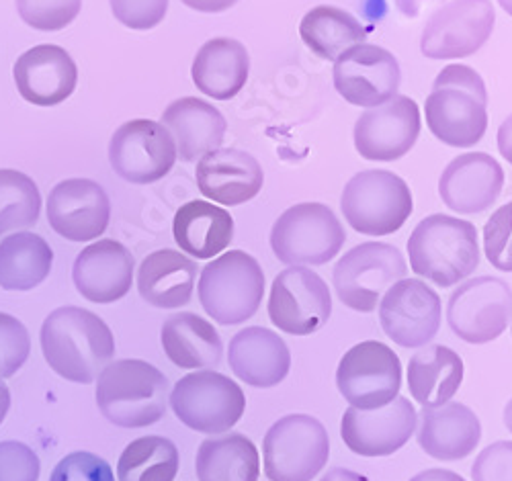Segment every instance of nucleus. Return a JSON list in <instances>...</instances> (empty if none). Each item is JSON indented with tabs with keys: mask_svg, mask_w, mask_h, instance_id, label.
<instances>
[{
	"mask_svg": "<svg viewBox=\"0 0 512 481\" xmlns=\"http://www.w3.org/2000/svg\"><path fill=\"white\" fill-rule=\"evenodd\" d=\"M396 3V9L408 17V19H416L420 15V9L422 5L426 3V0H394Z\"/></svg>",
	"mask_w": 512,
	"mask_h": 481,
	"instance_id": "3c124183",
	"label": "nucleus"
},
{
	"mask_svg": "<svg viewBox=\"0 0 512 481\" xmlns=\"http://www.w3.org/2000/svg\"><path fill=\"white\" fill-rule=\"evenodd\" d=\"M496 3L508 17H512V0H496Z\"/></svg>",
	"mask_w": 512,
	"mask_h": 481,
	"instance_id": "5fc2aeb1",
	"label": "nucleus"
},
{
	"mask_svg": "<svg viewBox=\"0 0 512 481\" xmlns=\"http://www.w3.org/2000/svg\"><path fill=\"white\" fill-rule=\"evenodd\" d=\"M39 342L50 369L80 385L93 383L115 357L111 328L97 314L76 305L54 310L41 324Z\"/></svg>",
	"mask_w": 512,
	"mask_h": 481,
	"instance_id": "f257e3e1",
	"label": "nucleus"
},
{
	"mask_svg": "<svg viewBox=\"0 0 512 481\" xmlns=\"http://www.w3.org/2000/svg\"><path fill=\"white\" fill-rule=\"evenodd\" d=\"M410 481H465V477L449 469H426L416 473Z\"/></svg>",
	"mask_w": 512,
	"mask_h": 481,
	"instance_id": "09e8293b",
	"label": "nucleus"
},
{
	"mask_svg": "<svg viewBox=\"0 0 512 481\" xmlns=\"http://www.w3.org/2000/svg\"><path fill=\"white\" fill-rule=\"evenodd\" d=\"M474 481H512V441L488 445L472 465Z\"/></svg>",
	"mask_w": 512,
	"mask_h": 481,
	"instance_id": "c03bdc74",
	"label": "nucleus"
},
{
	"mask_svg": "<svg viewBox=\"0 0 512 481\" xmlns=\"http://www.w3.org/2000/svg\"><path fill=\"white\" fill-rule=\"evenodd\" d=\"M463 359L449 346L426 344L410 357L408 389L422 408L449 404L463 383Z\"/></svg>",
	"mask_w": 512,
	"mask_h": 481,
	"instance_id": "7c9ffc66",
	"label": "nucleus"
},
{
	"mask_svg": "<svg viewBox=\"0 0 512 481\" xmlns=\"http://www.w3.org/2000/svg\"><path fill=\"white\" fill-rule=\"evenodd\" d=\"M418 412L410 400L398 396L379 410L349 408L340 420V436L349 451L361 457H390L416 432Z\"/></svg>",
	"mask_w": 512,
	"mask_h": 481,
	"instance_id": "a211bd4d",
	"label": "nucleus"
},
{
	"mask_svg": "<svg viewBox=\"0 0 512 481\" xmlns=\"http://www.w3.org/2000/svg\"><path fill=\"white\" fill-rule=\"evenodd\" d=\"M228 363L232 373L246 385L269 389L289 375L291 353L277 332L263 326H248L230 340Z\"/></svg>",
	"mask_w": 512,
	"mask_h": 481,
	"instance_id": "b1692460",
	"label": "nucleus"
},
{
	"mask_svg": "<svg viewBox=\"0 0 512 481\" xmlns=\"http://www.w3.org/2000/svg\"><path fill=\"white\" fill-rule=\"evenodd\" d=\"M269 242L277 260L287 267H320L343 250L347 232L328 205L304 201L277 217Z\"/></svg>",
	"mask_w": 512,
	"mask_h": 481,
	"instance_id": "423d86ee",
	"label": "nucleus"
},
{
	"mask_svg": "<svg viewBox=\"0 0 512 481\" xmlns=\"http://www.w3.org/2000/svg\"><path fill=\"white\" fill-rule=\"evenodd\" d=\"M195 473L199 481H259V449L238 432L213 436L197 449Z\"/></svg>",
	"mask_w": 512,
	"mask_h": 481,
	"instance_id": "473e14b6",
	"label": "nucleus"
},
{
	"mask_svg": "<svg viewBox=\"0 0 512 481\" xmlns=\"http://www.w3.org/2000/svg\"><path fill=\"white\" fill-rule=\"evenodd\" d=\"M422 129L420 107L406 95L359 115L353 142L361 158L371 162H396L410 154Z\"/></svg>",
	"mask_w": 512,
	"mask_h": 481,
	"instance_id": "f3484780",
	"label": "nucleus"
},
{
	"mask_svg": "<svg viewBox=\"0 0 512 481\" xmlns=\"http://www.w3.org/2000/svg\"><path fill=\"white\" fill-rule=\"evenodd\" d=\"M54 267L52 246L37 234L15 232L0 242V289L31 291Z\"/></svg>",
	"mask_w": 512,
	"mask_h": 481,
	"instance_id": "72a5a7b5",
	"label": "nucleus"
},
{
	"mask_svg": "<svg viewBox=\"0 0 512 481\" xmlns=\"http://www.w3.org/2000/svg\"><path fill=\"white\" fill-rule=\"evenodd\" d=\"M41 213V195L27 174L0 168V236L31 228Z\"/></svg>",
	"mask_w": 512,
	"mask_h": 481,
	"instance_id": "e433bc0d",
	"label": "nucleus"
},
{
	"mask_svg": "<svg viewBox=\"0 0 512 481\" xmlns=\"http://www.w3.org/2000/svg\"><path fill=\"white\" fill-rule=\"evenodd\" d=\"M19 95L37 107H56L76 89L78 68L60 46H35L19 56L13 68Z\"/></svg>",
	"mask_w": 512,
	"mask_h": 481,
	"instance_id": "5701e85b",
	"label": "nucleus"
},
{
	"mask_svg": "<svg viewBox=\"0 0 512 481\" xmlns=\"http://www.w3.org/2000/svg\"><path fill=\"white\" fill-rule=\"evenodd\" d=\"M250 54L232 37H213L197 50L191 64V78L197 89L213 101L234 99L248 82Z\"/></svg>",
	"mask_w": 512,
	"mask_h": 481,
	"instance_id": "cd10ccee",
	"label": "nucleus"
},
{
	"mask_svg": "<svg viewBox=\"0 0 512 481\" xmlns=\"http://www.w3.org/2000/svg\"><path fill=\"white\" fill-rule=\"evenodd\" d=\"M9 408H11V391L7 383H3V379H0V424L5 422Z\"/></svg>",
	"mask_w": 512,
	"mask_h": 481,
	"instance_id": "603ef678",
	"label": "nucleus"
},
{
	"mask_svg": "<svg viewBox=\"0 0 512 481\" xmlns=\"http://www.w3.org/2000/svg\"><path fill=\"white\" fill-rule=\"evenodd\" d=\"M332 82L349 105L373 109L398 95L402 70L390 50L365 41L334 60Z\"/></svg>",
	"mask_w": 512,
	"mask_h": 481,
	"instance_id": "2eb2a0df",
	"label": "nucleus"
},
{
	"mask_svg": "<svg viewBox=\"0 0 512 481\" xmlns=\"http://www.w3.org/2000/svg\"><path fill=\"white\" fill-rule=\"evenodd\" d=\"M300 37L304 46L320 60L334 62L349 48L365 43L369 33L349 11L334 5H318L304 15L300 23Z\"/></svg>",
	"mask_w": 512,
	"mask_h": 481,
	"instance_id": "f704fd0d",
	"label": "nucleus"
},
{
	"mask_svg": "<svg viewBox=\"0 0 512 481\" xmlns=\"http://www.w3.org/2000/svg\"><path fill=\"white\" fill-rule=\"evenodd\" d=\"M404 254L388 242H363L338 258L332 285L338 301L359 314L379 308L381 297L398 281L406 279Z\"/></svg>",
	"mask_w": 512,
	"mask_h": 481,
	"instance_id": "0eeeda50",
	"label": "nucleus"
},
{
	"mask_svg": "<svg viewBox=\"0 0 512 481\" xmlns=\"http://www.w3.org/2000/svg\"><path fill=\"white\" fill-rule=\"evenodd\" d=\"M502 420H504V426L508 428V432H512V400H508V404L504 406Z\"/></svg>",
	"mask_w": 512,
	"mask_h": 481,
	"instance_id": "864d4df0",
	"label": "nucleus"
},
{
	"mask_svg": "<svg viewBox=\"0 0 512 481\" xmlns=\"http://www.w3.org/2000/svg\"><path fill=\"white\" fill-rule=\"evenodd\" d=\"M111 220V201L91 179H66L48 197V222L70 242H89L105 234Z\"/></svg>",
	"mask_w": 512,
	"mask_h": 481,
	"instance_id": "6ab92c4d",
	"label": "nucleus"
},
{
	"mask_svg": "<svg viewBox=\"0 0 512 481\" xmlns=\"http://www.w3.org/2000/svg\"><path fill=\"white\" fill-rule=\"evenodd\" d=\"M420 449L437 461H459L472 455L482 441V422L472 408L449 402L441 408H422L416 432Z\"/></svg>",
	"mask_w": 512,
	"mask_h": 481,
	"instance_id": "a878e982",
	"label": "nucleus"
},
{
	"mask_svg": "<svg viewBox=\"0 0 512 481\" xmlns=\"http://www.w3.org/2000/svg\"><path fill=\"white\" fill-rule=\"evenodd\" d=\"M109 5L123 27L136 31L158 27L168 13V0H109Z\"/></svg>",
	"mask_w": 512,
	"mask_h": 481,
	"instance_id": "79ce46f5",
	"label": "nucleus"
},
{
	"mask_svg": "<svg viewBox=\"0 0 512 481\" xmlns=\"http://www.w3.org/2000/svg\"><path fill=\"white\" fill-rule=\"evenodd\" d=\"M168 400L175 416L201 434L230 432L246 412L242 387L213 369L181 377Z\"/></svg>",
	"mask_w": 512,
	"mask_h": 481,
	"instance_id": "1a4fd4ad",
	"label": "nucleus"
},
{
	"mask_svg": "<svg viewBox=\"0 0 512 481\" xmlns=\"http://www.w3.org/2000/svg\"><path fill=\"white\" fill-rule=\"evenodd\" d=\"M109 162L119 179L150 185L173 170L177 146L162 123L132 119L115 129L109 142Z\"/></svg>",
	"mask_w": 512,
	"mask_h": 481,
	"instance_id": "ddd939ff",
	"label": "nucleus"
},
{
	"mask_svg": "<svg viewBox=\"0 0 512 481\" xmlns=\"http://www.w3.org/2000/svg\"><path fill=\"white\" fill-rule=\"evenodd\" d=\"M160 123L173 136L177 158L183 162H199L207 152L222 148L228 131L222 111L197 97H183L170 103Z\"/></svg>",
	"mask_w": 512,
	"mask_h": 481,
	"instance_id": "bb28decb",
	"label": "nucleus"
},
{
	"mask_svg": "<svg viewBox=\"0 0 512 481\" xmlns=\"http://www.w3.org/2000/svg\"><path fill=\"white\" fill-rule=\"evenodd\" d=\"M50 481H115L111 465L89 451H76L60 459Z\"/></svg>",
	"mask_w": 512,
	"mask_h": 481,
	"instance_id": "a19ab883",
	"label": "nucleus"
},
{
	"mask_svg": "<svg viewBox=\"0 0 512 481\" xmlns=\"http://www.w3.org/2000/svg\"><path fill=\"white\" fill-rule=\"evenodd\" d=\"M482 240L490 265L502 273H512V201L490 215Z\"/></svg>",
	"mask_w": 512,
	"mask_h": 481,
	"instance_id": "58836bf2",
	"label": "nucleus"
},
{
	"mask_svg": "<svg viewBox=\"0 0 512 481\" xmlns=\"http://www.w3.org/2000/svg\"><path fill=\"white\" fill-rule=\"evenodd\" d=\"M443 303L439 293L420 279H402L379 301L383 332L402 348H422L441 330Z\"/></svg>",
	"mask_w": 512,
	"mask_h": 481,
	"instance_id": "dca6fc26",
	"label": "nucleus"
},
{
	"mask_svg": "<svg viewBox=\"0 0 512 481\" xmlns=\"http://www.w3.org/2000/svg\"><path fill=\"white\" fill-rule=\"evenodd\" d=\"M173 234L183 252L197 260H209L230 248L234 217L216 203L189 201L175 213Z\"/></svg>",
	"mask_w": 512,
	"mask_h": 481,
	"instance_id": "2f4dec72",
	"label": "nucleus"
},
{
	"mask_svg": "<svg viewBox=\"0 0 512 481\" xmlns=\"http://www.w3.org/2000/svg\"><path fill=\"white\" fill-rule=\"evenodd\" d=\"M431 134L449 148H474L486 136L488 105L457 89H433L424 101Z\"/></svg>",
	"mask_w": 512,
	"mask_h": 481,
	"instance_id": "393cba45",
	"label": "nucleus"
},
{
	"mask_svg": "<svg viewBox=\"0 0 512 481\" xmlns=\"http://www.w3.org/2000/svg\"><path fill=\"white\" fill-rule=\"evenodd\" d=\"M478 228L455 215L433 213L408 238L410 269L439 287L463 283L480 267Z\"/></svg>",
	"mask_w": 512,
	"mask_h": 481,
	"instance_id": "f03ea898",
	"label": "nucleus"
},
{
	"mask_svg": "<svg viewBox=\"0 0 512 481\" xmlns=\"http://www.w3.org/2000/svg\"><path fill=\"white\" fill-rule=\"evenodd\" d=\"M17 13L37 31L66 29L80 13L82 0H15Z\"/></svg>",
	"mask_w": 512,
	"mask_h": 481,
	"instance_id": "4c0bfd02",
	"label": "nucleus"
},
{
	"mask_svg": "<svg viewBox=\"0 0 512 481\" xmlns=\"http://www.w3.org/2000/svg\"><path fill=\"white\" fill-rule=\"evenodd\" d=\"M41 461L37 453L19 441L0 443V481H39Z\"/></svg>",
	"mask_w": 512,
	"mask_h": 481,
	"instance_id": "37998d69",
	"label": "nucleus"
},
{
	"mask_svg": "<svg viewBox=\"0 0 512 481\" xmlns=\"http://www.w3.org/2000/svg\"><path fill=\"white\" fill-rule=\"evenodd\" d=\"M320 481H369V479L357 471H351L345 467H334Z\"/></svg>",
	"mask_w": 512,
	"mask_h": 481,
	"instance_id": "8fccbe9b",
	"label": "nucleus"
},
{
	"mask_svg": "<svg viewBox=\"0 0 512 481\" xmlns=\"http://www.w3.org/2000/svg\"><path fill=\"white\" fill-rule=\"evenodd\" d=\"M512 322V289L500 277L463 281L447 301V324L467 344H488Z\"/></svg>",
	"mask_w": 512,
	"mask_h": 481,
	"instance_id": "f8f14e48",
	"label": "nucleus"
},
{
	"mask_svg": "<svg viewBox=\"0 0 512 481\" xmlns=\"http://www.w3.org/2000/svg\"><path fill=\"white\" fill-rule=\"evenodd\" d=\"M340 211L361 236H392L404 228L414 211L408 183L392 170H361L340 195Z\"/></svg>",
	"mask_w": 512,
	"mask_h": 481,
	"instance_id": "39448f33",
	"label": "nucleus"
},
{
	"mask_svg": "<svg viewBox=\"0 0 512 481\" xmlns=\"http://www.w3.org/2000/svg\"><path fill=\"white\" fill-rule=\"evenodd\" d=\"M265 285L259 260L244 250H230L201 269L197 293L213 322L238 326L259 312Z\"/></svg>",
	"mask_w": 512,
	"mask_h": 481,
	"instance_id": "20e7f679",
	"label": "nucleus"
},
{
	"mask_svg": "<svg viewBox=\"0 0 512 481\" xmlns=\"http://www.w3.org/2000/svg\"><path fill=\"white\" fill-rule=\"evenodd\" d=\"M31 338L21 320L0 312V379L13 377L29 359Z\"/></svg>",
	"mask_w": 512,
	"mask_h": 481,
	"instance_id": "ea45409f",
	"label": "nucleus"
},
{
	"mask_svg": "<svg viewBox=\"0 0 512 481\" xmlns=\"http://www.w3.org/2000/svg\"><path fill=\"white\" fill-rule=\"evenodd\" d=\"M496 27L492 0H449L426 19L420 52L429 60H461L478 54Z\"/></svg>",
	"mask_w": 512,
	"mask_h": 481,
	"instance_id": "9b49d317",
	"label": "nucleus"
},
{
	"mask_svg": "<svg viewBox=\"0 0 512 481\" xmlns=\"http://www.w3.org/2000/svg\"><path fill=\"white\" fill-rule=\"evenodd\" d=\"M263 459L269 481H312L330 459L328 432L314 416L287 414L267 430Z\"/></svg>",
	"mask_w": 512,
	"mask_h": 481,
	"instance_id": "6e6552de",
	"label": "nucleus"
},
{
	"mask_svg": "<svg viewBox=\"0 0 512 481\" xmlns=\"http://www.w3.org/2000/svg\"><path fill=\"white\" fill-rule=\"evenodd\" d=\"M336 387L351 408L379 410L400 396L402 363L388 344L363 340L336 367Z\"/></svg>",
	"mask_w": 512,
	"mask_h": 481,
	"instance_id": "9d476101",
	"label": "nucleus"
},
{
	"mask_svg": "<svg viewBox=\"0 0 512 481\" xmlns=\"http://www.w3.org/2000/svg\"><path fill=\"white\" fill-rule=\"evenodd\" d=\"M136 258L121 242L99 240L84 248L72 267L76 291L93 303H115L134 285Z\"/></svg>",
	"mask_w": 512,
	"mask_h": 481,
	"instance_id": "412c9836",
	"label": "nucleus"
},
{
	"mask_svg": "<svg viewBox=\"0 0 512 481\" xmlns=\"http://www.w3.org/2000/svg\"><path fill=\"white\" fill-rule=\"evenodd\" d=\"M185 7L197 13H207V15H218L234 9L240 0H181Z\"/></svg>",
	"mask_w": 512,
	"mask_h": 481,
	"instance_id": "49530a36",
	"label": "nucleus"
},
{
	"mask_svg": "<svg viewBox=\"0 0 512 481\" xmlns=\"http://www.w3.org/2000/svg\"><path fill=\"white\" fill-rule=\"evenodd\" d=\"M197 269V262L183 252L173 248L156 250L142 260L138 269V291L154 308H183L193 297Z\"/></svg>",
	"mask_w": 512,
	"mask_h": 481,
	"instance_id": "c85d7f7f",
	"label": "nucleus"
},
{
	"mask_svg": "<svg viewBox=\"0 0 512 481\" xmlns=\"http://www.w3.org/2000/svg\"><path fill=\"white\" fill-rule=\"evenodd\" d=\"M504 189V170L486 152H465L453 158L439 179L441 201L459 215L490 209Z\"/></svg>",
	"mask_w": 512,
	"mask_h": 481,
	"instance_id": "aec40b11",
	"label": "nucleus"
},
{
	"mask_svg": "<svg viewBox=\"0 0 512 481\" xmlns=\"http://www.w3.org/2000/svg\"><path fill=\"white\" fill-rule=\"evenodd\" d=\"M433 89H457L476 97L480 103L488 105V89L480 72L465 64L445 66L433 80Z\"/></svg>",
	"mask_w": 512,
	"mask_h": 481,
	"instance_id": "a18cd8bd",
	"label": "nucleus"
},
{
	"mask_svg": "<svg viewBox=\"0 0 512 481\" xmlns=\"http://www.w3.org/2000/svg\"><path fill=\"white\" fill-rule=\"evenodd\" d=\"M496 144L500 156L512 166V113L500 123L498 134H496Z\"/></svg>",
	"mask_w": 512,
	"mask_h": 481,
	"instance_id": "de8ad7c7",
	"label": "nucleus"
},
{
	"mask_svg": "<svg viewBox=\"0 0 512 481\" xmlns=\"http://www.w3.org/2000/svg\"><path fill=\"white\" fill-rule=\"evenodd\" d=\"M195 179L201 195L209 201L238 207L263 191L265 170L259 160L244 150L218 148L197 162Z\"/></svg>",
	"mask_w": 512,
	"mask_h": 481,
	"instance_id": "4be33fe9",
	"label": "nucleus"
},
{
	"mask_svg": "<svg viewBox=\"0 0 512 481\" xmlns=\"http://www.w3.org/2000/svg\"><path fill=\"white\" fill-rule=\"evenodd\" d=\"M267 312L283 334L310 336L330 320L332 295L316 271L289 267L273 279Z\"/></svg>",
	"mask_w": 512,
	"mask_h": 481,
	"instance_id": "4468645a",
	"label": "nucleus"
},
{
	"mask_svg": "<svg viewBox=\"0 0 512 481\" xmlns=\"http://www.w3.org/2000/svg\"><path fill=\"white\" fill-rule=\"evenodd\" d=\"M160 342L168 361L181 369H213L220 367L224 342L220 332L205 318L181 312L164 320Z\"/></svg>",
	"mask_w": 512,
	"mask_h": 481,
	"instance_id": "c756f323",
	"label": "nucleus"
},
{
	"mask_svg": "<svg viewBox=\"0 0 512 481\" xmlns=\"http://www.w3.org/2000/svg\"><path fill=\"white\" fill-rule=\"evenodd\" d=\"M95 398L113 426L146 428L166 414L168 379L148 361L121 359L101 371Z\"/></svg>",
	"mask_w": 512,
	"mask_h": 481,
	"instance_id": "7ed1b4c3",
	"label": "nucleus"
},
{
	"mask_svg": "<svg viewBox=\"0 0 512 481\" xmlns=\"http://www.w3.org/2000/svg\"><path fill=\"white\" fill-rule=\"evenodd\" d=\"M179 449L166 436H142L127 445L117 463L119 481H175Z\"/></svg>",
	"mask_w": 512,
	"mask_h": 481,
	"instance_id": "c9c22d12",
	"label": "nucleus"
}]
</instances>
